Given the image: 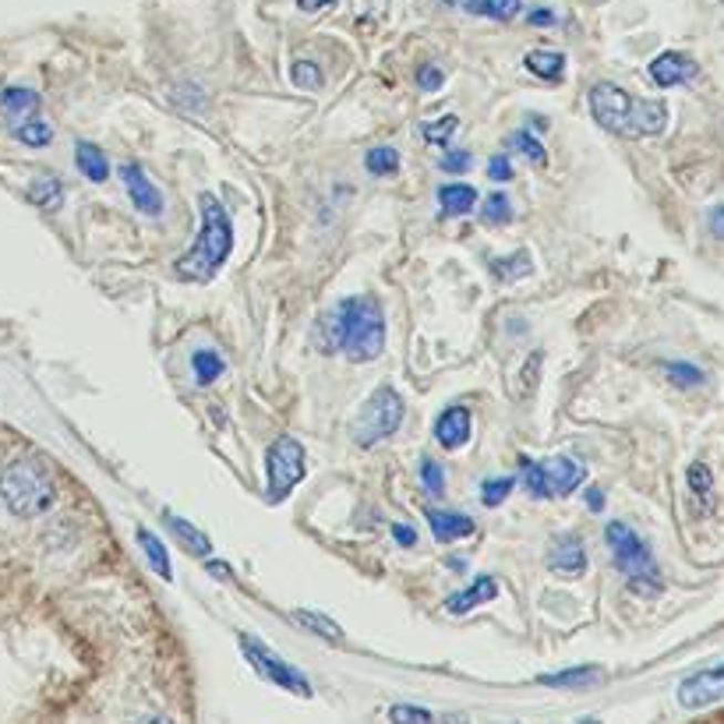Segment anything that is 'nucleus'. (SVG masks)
<instances>
[{
	"label": "nucleus",
	"mask_w": 724,
	"mask_h": 724,
	"mask_svg": "<svg viewBox=\"0 0 724 724\" xmlns=\"http://www.w3.org/2000/svg\"><path fill=\"white\" fill-rule=\"evenodd\" d=\"M138 545H142V551H145V559H148V566H153L163 580H174V569H170V555H166V548H163V541L153 534V530H145V527H138Z\"/></svg>",
	"instance_id": "obj_25"
},
{
	"label": "nucleus",
	"mask_w": 724,
	"mask_h": 724,
	"mask_svg": "<svg viewBox=\"0 0 724 724\" xmlns=\"http://www.w3.org/2000/svg\"><path fill=\"white\" fill-rule=\"evenodd\" d=\"M290 74H293V82L301 85V89H311V92H319V89H322V68H319V64H311V61H297Z\"/></svg>",
	"instance_id": "obj_37"
},
{
	"label": "nucleus",
	"mask_w": 724,
	"mask_h": 724,
	"mask_svg": "<svg viewBox=\"0 0 724 724\" xmlns=\"http://www.w3.org/2000/svg\"><path fill=\"white\" fill-rule=\"evenodd\" d=\"M74 163H79V170L92 180V184H103L110 177V163L103 156L100 145L92 142H74Z\"/></svg>",
	"instance_id": "obj_20"
},
{
	"label": "nucleus",
	"mask_w": 724,
	"mask_h": 724,
	"mask_svg": "<svg viewBox=\"0 0 724 724\" xmlns=\"http://www.w3.org/2000/svg\"><path fill=\"white\" fill-rule=\"evenodd\" d=\"M421 480H424V488H428L432 495H442L445 492V480H442V467L432 459V456H424L421 459Z\"/></svg>",
	"instance_id": "obj_40"
},
{
	"label": "nucleus",
	"mask_w": 724,
	"mask_h": 724,
	"mask_svg": "<svg viewBox=\"0 0 724 724\" xmlns=\"http://www.w3.org/2000/svg\"><path fill=\"white\" fill-rule=\"evenodd\" d=\"M138 724H174L170 717H163V714H148V717H142Z\"/></svg>",
	"instance_id": "obj_50"
},
{
	"label": "nucleus",
	"mask_w": 724,
	"mask_h": 724,
	"mask_svg": "<svg viewBox=\"0 0 724 724\" xmlns=\"http://www.w3.org/2000/svg\"><path fill=\"white\" fill-rule=\"evenodd\" d=\"M385 8H389V0H354V14L364 18V22H379Z\"/></svg>",
	"instance_id": "obj_41"
},
{
	"label": "nucleus",
	"mask_w": 724,
	"mask_h": 724,
	"mask_svg": "<svg viewBox=\"0 0 724 724\" xmlns=\"http://www.w3.org/2000/svg\"><path fill=\"white\" fill-rule=\"evenodd\" d=\"M498 272V280H519V276L530 272V255L527 251H516L513 258H503V262L492 266Z\"/></svg>",
	"instance_id": "obj_34"
},
{
	"label": "nucleus",
	"mask_w": 724,
	"mask_h": 724,
	"mask_svg": "<svg viewBox=\"0 0 724 724\" xmlns=\"http://www.w3.org/2000/svg\"><path fill=\"white\" fill-rule=\"evenodd\" d=\"M721 685H724V664L707 668V672L690 675L679 685V703L682 707H707L711 700L721 696Z\"/></svg>",
	"instance_id": "obj_12"
},
{
	"label": "nucleus",
	"mask_w": 724,
	"mask_h": 724,
	"mask_svg": "<svg viewBox=\"0 0 724 724\" xmlns=\"http://www.w3.org/2000/svg\"><path fill=\"white\" fill-rule=\"evenodd\" d=\"M400 421H403L400 393L393 385H379L375 393L368 396V403L358 411V421H354V428H350V438H354V445H361V449H371L375 442L396 435Z\"/></svg>",
	"instance_id": "obj_6"
},
{
	"label": "nucleus",
	"mask_w": 724,
	"mask_h": 724,
	"mask_svg": "<svg viewBox=\"0 0 724 724\" xmlns=\"http://www.w3.org/2000/svg\"><path fill=\"white\" fill-rule=\"evenodd\" d=\"M519 470H524V485L534 498H566L587 477V470L569 456H555L548 463H534L527 456H519Z\"/></svg>",
	"instance_id": "obj_7"
},
{
	"label": "nucleus",
	"mask_w": 724,
	"mask_h": 724,
	"mask_svg": "<svg viewBox=\"0 0 724 724\" xmlns=\"http://www.w3.org/2000/svg\"><path fill=\"white\" fill-rule=\"evenodd\" d=\"M364 166H368V174H375V177L396 174L400 170V153L393 145H375V148H368Z\"/></svg>",
	"instance_id": "obj_27"
},
{
	"label": "nucleus",
	"mask_w": 724,
	"mask_h": 724,
	"mask_svg": "<svg viewBox=\"0 0 724 724\" xmlns=\"http://www.w3.org/2000/svg\"><path fill=\"white\" fill-rule=\"evenodd\" d=\"M25 198L32 201L35 209H43V213H58L64 206V184L53 177V174H40L32 184H29V192Z\"/></svg>",
	"instance_id": "obj_19"
},
{
	"label": "nucleus",
	"mask_w": 724,
	"mask_h": 724,
	"mask_svg": "<svg viewBox=\"0 0 724 724\" xmlns=\"http://www.w3.org/2000/svg\"><path fill=\"white\" fill-rule=\"evenodd\" d=\"M485 223H509L513 219V206H509V195L506 192H492L485 201Z\"/></svg>",
	"instance_id": "obj_36"
},
{
	"label": "nucleus",
	"mask_w": 724,
	"mask_h": 724,
	"mask_svg": "<svg viewBox=\"0 0 724 724\" xmlns=\"http://www.w3.org/2000/svg\"><path fill=\"white\" fill-rule=\"evenodd\" d=\"M297 622H301L304 629H311L314 637L329 640V643H343V629L332 622V619L319 616V611H297Z\"/></svg>",
	"instance_id": "obj_29"
},
{
	"label": "nucleus",
	"mask_w": 724,
	"mask_h": 724,
	"mask_svg": "<svg viewBox=\"0 0 724 724\" xmlns=\"http://www.w3.org/2000/svg\"><path fill=\"white\" fill-rule=\"evenodd\" d=\"M11 135L22 142V145H29V148H46V145L53 142V127H50L43 117H32V121H25V124L11 127Z\"/></svg>",
	"instance_id": "obj_26"
},
{
	"label": "nucleus",
	"mask_w": 724,
	"mask_h": 724,
	"mask_svg": "<svg viewBox=\"0 0 724 724\" xmlns=\"http://www.w3.org/2000/svg\"><path fill=\"white\" fill-rule=\"evenodd\" d=\"M337 311L343 322V354L358 364L375 361L385 347V319L375 297H347Z\"/></svg>",
	"instance_id": "obj_4"
},
{
	"label": "nucleus",
	"mask_w": 724,
	"mask_h": 724,
	"mask_svg": "<svg viewBox=\"0 0 724 724\" xmlns=\"http://www.w3.org/2000/svg\"><path fill=\"white\" fill-rule=\"evenodd\" d=\"M240 651H245V658L251 661V668L262 679H269V682H276V685H283V690H290V693H297V696H311V685H308V679L297 672L293 664H287L280 654H272L269 647H262L255 637H240Z\"/></svg>",
	"instance_id": "obj_9"
},
{
	"label": "nucleus",
	"mask_w": 724,
	"mask_h": 724,
	"mask_svg": "<svg viewBox=\"0 0 724 724\" xmlns=\"http://www.w3.org/2000/svg\"><path fill=\"white\" fill-rule=\"evenodd\" d=\"M548 566L555 572H569V577H577V572L587 569V548L577 534H562L559 541H551L548 548Z\"/></svg>",
	"instance_id": "obj_14"
},
{
	"label": "nucleus",
	"mask_w": 724,
	"mask_h": 724,
	"mask_svg": "<svg viewBox=\"0 0 724 724\" xmlns=\"http://www.w3.org/2000/svg\"><path fill=\"white\" fill-rule=\"evenodd\" d=\"M192 368H195V382L206 389V385H213L219 375H223V358L216 354V350H198V354L192 358Z\"/></svg>",
	"instance_id": "obj_28"
},
{
	"label": "nucleus",
	"mask_w": 724,
	"mask_h": 724,
	"mask_svg": "<svg viewBox=\"0 0 724 724\" xmlns=\"http://www.w3.org/2000/svg\"><path fill=\"white\" fill-rule=\"evenodd\" d=\"M700 74V64L693 58H685L679 50H668L661 58L651 61V82L661 85V89H672V85H685L693 82Z\"/></svg>",
	"instance_id": "obj_10"
},
{
	"label": "nucleus",
	"mask_w": 724,
	"mask_h": 724,
	"mask_svg": "<svg viewBox=\"0 0 724 724\" xmlns=\"http://www.w3.org/2000/svg\"><path fill=\"white\" fill-rule=\"evenodd\" d=\"M495 593H498V583H495V577H477V580H474L470 587L456 590L453 598L445 601V608H449L453 616H467L470 608L495 601Z\"/></svg>",
	"instance_id": "obj_16"
},
{
	"label": "nucleus",
	"mask_w": 724,
	"mask_h": 724,
	"mask_svg": "<svg viewBox=\"0 0 724 724\" xmlns=\"http://www.w3.org/2000/svg\"><path fill=\"white\" fill-rule=\"evenodd\" d=\"M304 467H308V456H304V445L290 438V435H280L266 453V474H269V485H266V503H283V498L301 485L304 477Z\"/></svg>",
	"instance_id": "obj_8"
},
{
	"label": "nucleus",
	"mask_w": 724,
	"mask_h": 724,
	"mask_svg": "<svg viewBox=\"0 0 724 724\" xmlns=\"http://www.w3.org/2000/svg\"><path fill=\"white\" fill-rule=\"evenodd\" d=\"M0 498H4L8 513L32 519L50 513L58 488L40 456H14L4 470H0Z\"/></svg>",
	"instance_id": "obj_3"
},
{
	"label": "nucleus",
	"mask_w": 724,
	"mask_h": 724,
	"mask_svg": "<svg viewBox=\"0 0 724 724\" xmlns=\"http://www.w3.org/2000/svg\"><path fill=\"white\" fill-rule=\"evenodd\" d=\"M163 519H166V527L174 530L177 541L195 555V559H209V555H213V541H209V537L201 534L195 524H188V519H180L177 513H163Z\"/></svg>",
	"instance_id": "obj_18"
},
{
	"label": "nucleus",
	"mask_w": 724,
	"mask_h": 724,
	"mask_svg": "<svg viewBox=\"0 0 724 724\" xmlns=\"http://www.w3.org/2000/svg\"><path fill=\"white\" fill-rule=\"evenodd\" d=\"M590 114L604 132L622 138L661 135L668 124V106L661 100H633L625 89L611 82H598L590 89Z\"/></svg>",
	"instance_id": "obj_1"
},
{
	"label": "nucleus",
	"mask_w": 724,
	"mask_h": 724,
	"mask_svg": "<svg viewBox=\"0 0 724 724\" xmlns=\"http://www.w3.org/2000/svg\"><path fill=\"white\" fill-rule=\"evenodd\" d=\"M470 438V411L467 406H449V411H442V417L435 421V442L445 445V449H459V445H467Z\"/></svg>",
	"instance_id": "obj_15"
},
{
	"label": "nucleus",
	"mask_w": 724,
	"mask_h": 724,
	"mask_svg": "<svg viewBox=\"0 0 724 724\" xmlns=\"http://www.w3.org/2000/svg\"><path fill=\"white\" fill-rule=\"evenodd\" d=\"M389 721L393 724H432V714L424 707H411V703H396V707L389 711Z\"/></svg>",
	"instance_id": "obj_38"
},
{
	"label": "nucleus",
	"mask_w": 724,
	"mask_h": 724,
	"mask_svg": "<svg viewBox=\"0 0 724 724\" xmlns=\"http://www.w3.org/2000/svg\"><path fill=\"white\" fill-rule=\"evenodd\" d=\"M442 68H435V64H424L421 71H417V85L424 89V92H438L442 89Z\"/></svg>",
	"instance_id": "obj_42"
},
{
	"label": "nucleus",
	"mask_w": 724,
	"mask_h": 724,
	"mask_svg": "<svg viewBox=\"0 0 724 724\" xmlns=\"http://www.w3.org/2000/svg\"><path fill=\"white\" fill-rule=\"evenodd\" d=\"M580 724H601L598 717H590V721H580Z\"/></svg>",
	"instance_id": "obj_52"
},
{
	"label": "nucleus",
	"mask_w": 724,
	"mask_h": 724,
	"mask_svg": "<svg viewBox=\"0 0 724 724\" xmlns=\"http://www.w3.org/2000/svg\"><path fill=\"white\" fill-rule=\"evenodd\" d=\"M524 64L537 74V79H545V82H559L562 71H566V58H562L559 50H530Z\"/></svg>",
	"instance_id": "obj_23"
},
{
	"label": "nucleus",
	"mask_w": 724,
	"mask_h": 724,
	"mask_svg": "<svg viewBox=\"0 0 724 724\" xmlns=\"http://www.w3.org/2000/svg\"><path fill=\"white\" fill-rule=\"evenodd\" d=\"M428 524H432V534H435V541H463V537H470L477 527H474V519L470 516H463V513H442V509H428Z\"/></svg>",
	"instance_id": "obj_17"
},
{
	"label": "nucleus",
	"mask_w": 724,
	"mask_h": 724,
	"mask_svg": "<svg viewBox=\"0 0 724 724\" xmlns=\"http://www.w3.org/2000/svg\"><path fill=\"white\" fill-rule=\"evenodd\" d=\"M690 488H693V495L700 498V503H711V495H714V477H711V470L703 467V463H693L690 467Z\"/></svg>",
	"instance_id": "obj_35"
},
{
	"label": "nucleus",
	"mask_w": 724,
	"mask_h": 724,
	"mask_svg": "<svg viewBox=\"0 0 724 724\" xmlns=\"http://www.w3.org/2000/svg\"><path fill=\"white\" fill-rule=\"evenodd\" d=\"M438 166H442L445 174H463V170H467V166H470V156L463 153V148H453V153H445V156H442Z\"/></svg>",
	"instance_id": "obj_43"
},
{
	"label": "nucleus",
	"mask_w": 724,
	"mask_h": 724,
	"mask_svg": "<svg viewBox=\"0 0 724 724\" xmlns=\"http://www.w3.org/2000/svg\"><path fill=\"white\" fill-rule=\"evenodd\" d=\"M506 145L513 148V153H519V156L534 159L537 166H545V163H548V153H545V145L537 142L534 135H527V132H513V135L506 138Z\"/></svg>",
	"instance_id": "obj_30"
},
{
	"label": "nucleus",
	"mask_w": 724,
	"mask_h": 724,
	"mask_svg": "<svg viewBox=\"0 0 724 724\" xmlns=\"http://www.w3.org/2000/svg\"><path fill=\"white\" fill-rule=\"evenodd\" d=\"M583 498H587V506H590L593 513H601V509H604V495H601V488H587Z\"/></svg>",
	"instance_id": "obj_47"
},
{
	"label": "nucleus",
	"mask_w": 724,
	"mask_h": 724,
	"mask_svg": "<svg viewBox=\"0 0 724 724\" xmlns=\"http://www.w3.org/2000/svg\"><path fill=\"white\" fill-rule=\"evenodd\" d=\"M601 679V668H569L559 675H541V685H590Z\"/></svg>",
	"instance_id": "obj_31"
},
{
	"label": "nucleus",
	"mask_w": 724,
	"mask_h": 724,
	"mask_svg": "<svg viewBox=\"0 0 724 724\" xmlns=\"http://www.w3.org/2000/svg\"><path fill=\"white\" fill-rule=\"evenodd\" d=\"M314 347L322 350V354H337L343 347V322H340V311H325L319 322H314V332H311Z\"/></svg>",
	"instance_id": "obj_22"
},
{
	"label": "nucleus",
	"mask_w": 724,
	"mask_h": 724,
	"mask_svg": "<svg viewBox=\"0 0 724 724\" xmlns=\"http://www.w3.org/2000/svg\"><path fill=\"white\" fill-rule=\"evenodd\" d=\"M201 206V230L198 240L177 258V276L180 280H195V283H209L213 276L219 272V266L227 262V255L234 248V227H230V216L227 209L219 206V198L201 192L198 198Z\"/></svg>",
	"instance_id": "obj_2"
},
{
	"label": "nucleus",
	"mask_w": 724,
	"mask_h": 724,
	"mask_svg": "<svg viewBox=\"0 0 724 724\" xmlns=\"http://www.w3.org/2000/svg\"><path fill=\"white\" fill-rule=\"evenodd\" d=\"M463 11L495 18V22H513L524 11V0H463Z\"/></svg>",
	"instance_id": "obj_24"
},
{
	"label": "nucleus",
	"mask_w": 724,
	"mask_h": 724,
	"mask_svg": "<svg viewBox=\"0 0 724 724\" xmlns=\"http://www.w3.org/2000/svg\"><path fill=\"white\" fill-rule=\"evenodd\" d=\"M551 22H555V14H551V11H545V8L530 11V25H551Z\"/></svg>",
	"instance_id": "obj_48"
},
{
	"label": "nucleus",
	"mask_w": 724,
	"mask_h": 724,
	"mask_svg": "<svg viewBox=\"0 0 724 724\" xmlns=\"http://www.w3.org/2000/svg\"><path fill=\"white\" fill-rule=\"evenodd\" d=\"M456 124H459V121L449 114V117H442V121H435V124H424L421 135L428 138L432 145H445V142H449V135L456 132Z\"/></svg>",
	"instance_id": "obj_39"
},
{
	"label": "nucleus",
	"mask_w": 724,
	"mask_h": 724,
	"mask_svg": "<svg viewBox=\"0 0 724 724\" xmlns=\"http://www.w3.org/2000/svg\"><path fill=\"white\" fill-rule=\"evenodd\" d=\"M0 114H4L8 127H18L32 117H40V92H32L25 85L0 89Z\"/></svg>",
	"instance_id": "obj_13"
},
{
	"label": "nucleus",
	"mask_w": 724,
	"mask_h": 724,
	"mask_svg": "<svg viewBox=\"0 0 724 724\" xmlns=\"http://www.w3.org/2000/svg\"><path fill=\"white\" fill-rule=\"evenodd\" d=\"M604 541H608L611 555H616V569L629 577V587H633L637 593H658L661 590V577L654 569L651 548H647L633 530H629L625 524H608Z\"/></svg>",
	"instance_id": "obj_5"
},
{
	"label": "nucleus",
	"mask_w": 724,
	"mask_h": 724,
	"mask_svg": "<svg viewBox=\"0 0 724 724\" xmlns=\"http://www.w3.org/2000/svg\"><path fill=\"white\" fill-rule=\"evenodd\" d=\"M513 488H516L513 477H488L485 485H480V498H485V506H503Z\"/></svg>",
	"instance_id": "obj_33"
},
{
	"label": "nucleus",
	"mask_w": 724,
	"mask_h": 724,
	"mask_svg": "<svg viewBox=\"0 0 724 724\" xmlns=\"http://www.w3.org/2000/svg\"><path fill=\"white\" fill-rule=\"evenodd\" d=\"M329 4H337V0H297V8H301V11H322Z\"/></svg>",
	"instance_id": "obj_49"
},
{
	"label": "nucleus",
	"mask_w": 724,
	"mask_h": 724,
	"mask_svg": "<svg viewBox=\"0 0 724 724\" xmlns=\"http://www.w3.org/2000/svg\"><path fill=\"white\" fill-rule=\"evenodd\" d=\"M393 537H396L403 548H414V545H417V534L406 527V524H396V527H393Z\"/></svg>",
	"instance_id": "obj_45"
},
{
	"label": "nucleus",
	"mask_w": 724,
	"mask_h": 724,
	"mask_svg": "<svg viewBox=\"0 0 724 724\" xmlns=\"http://www.w3.org/2000/svg\"><path fill=\"white\" fill-rule=\"evenodd\" d=\"M711 234H714V237H724V206L711 209Z\"/></svg>",
	"instance_id": "obj_46"
},
{
	"label": "nucleus",
	"mask_w": 724,
	"mask_h": 724,
	"mask_svg": "<svg viewBox=\"0 0 724 724\" xmlns=\"http://www.w3.org/2000/svg\"><path fill=\"white\" fill-rule=\"evenodd\" d=\"M488 177H492V180H503V184L513 180V166H509V159H506V156H492V159H488Z\"/></svg>",
	"instance_id": "obj_44"
},
{
	"label": "nucleus",
	"mask_w": 724,
	"mask_h": 724,
	"mask_svg": "<svg viewBox=\"0 0 724 724\" xmlns=\"http://www.w3.org/2000/svg\"><path fill=\"white\" fill-rule=\"evenodd\" d=\"M209 572H213V577H223V580H230V569H227V566H216V562H213V566H209Z\"/></svg>",
	"instance_id": "obj_51"
},
{
	"label": "nucleus",
	"mask_w": 724,
	"mask_h": 724,
	"mask_svg": "<svg viewBox=\"0 0 724 724\" xmlns=\"http://www.w3.org/2000/svg\"><path fill=\"white\" fill-rule=\"evenodd\" d=\"M121 177L127 184V198L135 201V209L145 216H163V195L156 192V184L145 177V170L138 163H124Z\"/></svg>",
	"instance_id": "obj_11"
},
{
	"label": "nucleus",
	"mask_w": 724,
	"mask_h": 724,
	"mask_svg": "<svg viewBox=\"0 0 724 724\" xmlns=\"http://www.w3.org/2000/svg\"><path fill=\"white\" fill-rule=\"evenodd\" d=\"M664 375L672 379L679 389H693V385H703V371L693 368V364H685V361H668L664 364Z\"/></svg>",
	"instance_id": "obj_32"
},
{
	"label": "nucleus",
	"mask_w": 724,
	"mask_h": 724,
	"mask_svg": "<svg viewBox=\"0 0 724 724\" xmlns=\"http://www.w3.org/2000/svg\"><path fill=\"white\" fill-rule=\"evenodd\" d=\"M477 201V192L470 184H442L438 188V209L442 216H467Z\"/></svg>",
	"instance_id": "obj_21"
}]
</instances>
